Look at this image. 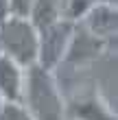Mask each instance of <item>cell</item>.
<instances>
[{"label": "cell", "mask_w": 118, "mask_h": 120, "mask_svg": "<svg viewBox=\"0 0 118 120\" xmlns=\"http://www.w3.org/2000/svg\"><path fill=\"white\" fill-rule=\"evenodd\" d=\"M0 120H33V116L24 109L22 103L15 101H2L0 105Z\"/></svg>", "instance_id": "cell-10"}, {"label": "cell", "mask_w": 118, "mask_h": 120, "mask_svg": "<svg viewBox=\"0 0 118 120\" xmlns=\"http://www.w3.org/2000/svg\"><path fill=\"white\" fill-rule=\"evenodd\" d=\"M61 2V20L68 22H81V18L90 11L96 0H59Z\"/></svg>", "instance_id": "cell-9"}, {"label": "cell", "mask_w": 118, "mask_h": 120, "mask_svg": "<svg viewBox=\"0 0 118 120\" xmlns=\"http://www.w3.org/2000/svg\"><path fill=\"white\" fill-rule=\"evenodd\" d=\"M81 24L92 35L103 39L105 44L116 41V33H118V11H116V4L94 2L92 7H90V11L81 18Z\"/></svg>", "instance_id": "cell-6"}, {"label": "cell", "mask_w": 118, "mask_h": 120, "mask_svg": "<svg viewBox=\"0 0 118 120\" xmlns=\"http://www.w3.org/2000/svg\"><path fill=\"white\" fill-rule=\"evenodd\" d=\"M26 18L37 31H44L57 20H61V2L59 0H33Z\"/></svg>", "instance_id": "cell-8"}, {"label": "cell", "mask_w": 118, "mask_h": 120, "mask_svg": "<svg viewBox=\"0 0 118 120\" xmlns=\"http://www.w3.org/2000/svg\"><path fill=\"white\" fill-rule=\"evenodd\" d=\"M0 105H2V98H0Z\"/></svg>", "instance_id": "cell-14"}, {"label": "cell", "mask_w": 118, "mask_h": 120, "mask_svg": "<svg viewBox=\"0 0 118 120\" xmlns=\"http://www.w3.org/2000/svg\"><path fill=\"white\" fill-rule=\"evenodd\" d=\"M24 68L15 63L11 57L0 52V98L2 101H20L22 96Z\"/></svg>", "instance_id": "cell-7"}, {"label": "cell", "mask_w": 118, "mask_h": 120, "mask_svg": "<svg viewBox=\"0 0 118 120\" xmlns=\"http://www.w3.org/2000/svg\"><path fill=\"white\" fill-rule=\"evenodd\" d=\"M9 15V0H0V22Z\"/></svg>", "instance_id": "cell-12"}, {"label": "cell", "mask_w": 118, "mask_h": 120, "mask_svg": "<svg viewBox=\"0 0 118 120\" xmlns=\"http://www.w3.org/2000/svg\"><path fill=\"white\" fill-rule=\"evenodd\" d=\"M105 46L107 44L103 39H99L81 22H77L61 63H68V66H85V63H92L94 59L101 57V52L105 50Z\"/></svg>", "instance_id": "cell-4"}, {"label": "cell", "mask_w": 118, "mask_h": 120, "mask_svg": "<svg viewBox=\"0 0 118 120\" xmlns=\"http://www.w3.org/2000/svg\"><path fill=\"white\" fill-rule=\"evenodd\" d=\"M74 24L77 22H68V20H57L55 24H50L48 29L39 31V50H37V63L46 70H53L61 63L64 52L68 48V41L72 37Z\"/></svg>", "instance_id": "cell-3"}, {"label": "cell", "mask_w": 118, "mask_h": 120, "mask_svg": "<svg viewBox=\"0 0 118 120\" xmlns=\"http://www.w3.org/2000/svg\"><path fill=\"white\" fill-rule=\"evenodd\" d=\"M37 50L39 31L31 24L29 18L7 15L0 22V52L26 68L37 61Z\"/></svg>", "instance_id": "cell-2"}, {"label": "cell", "mask_w": 118, "mask_h": 120, "mask_svg": "<svg viewBox=\"0 0 118 120\" xmlns=\"http://www.w3.org/2000/svg\"><path fill=\"white\" fill-rule=\"evenodd\" d=\"M31 4H33V0H9V15L26 18L31 11Z\"/></svg>", "instance_id": "cell-11"}, {"label": "cell", "mask_w": 118, "mask_h": 120, "mask_svg": "<svg viewBox=\"0 0 118 120\" xmlns=\"http://www.w3.org/2000/svg\"><path fill=\"white\" fill-rule=\"evenodd\" d=\"M66 120H116L99 90H88L66 103Z\"/></svg>", "instance_id": "cell-5"}, {"label": "cell", "mask_w": 118, "mask_h": 120, "mask_svg": "<svg viewBox=\"0 0 118 120\" xmlns=\"http://www.w3.org/2000/svg\"><path fill=\"white\" fill-rule=\"evenodd\" d=\"M96 2H107V4H116V0H96Z\"/></svg>", "instance_id": "cell-13"}, {"label": "cell", "mask_w": 118, "mask_h": 120, "mask_svg": "<svg viewBox=\"0 0 118 120\" xmlns=\"http://www.w3.org/2000/svg\"><path fill=\"white\" fill-rule=\"evenodd\" d=\"M20 103L33 116V120H66V101L59 92L53 70L31 63L24 68Z\"/></svg>", "instance_id": "cell-1"}]
</instances>
